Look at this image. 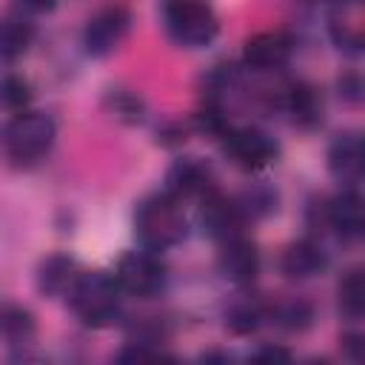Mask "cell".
I'll return each mask as SVG.
<instances>
[{"label":"cell","instance_id":"obj_1","mask_svg":"<svg viewBox=\"0 0 365 365\" xmlns=\"http://www.w3.org/2000/svg\"><path fill=\"white\" fill-rule=\"evenodd\" d=\"M134 234L148 251H168L180 245L188 234L180 200H174L165 191L145 197L134 211Z\"/></svg>","mask_w":365,"mask_h":365},{"label":"cell","instance_id":"obj_2","mask_svg":"<svg viewBox=\"0 0 365 365\" xmlns=\"http://www.w3.org/2000/svg\"><path fill=\"white\" fill-rule=\"evenodd\" d=\"M57 128L48 114L40 111H17L0 131V148L11 165H34L54 145Z\"/></svg>","mask_w":365,"mask_h":365},{"label":"cell","instance_id":"obj_3","mask_svg":"<svg viewBox=\"0 0 365 365\" xmlns=\"http://www.w3.org/2000/svg\"><path fill=\"white\" fill-rule=\"evenodd\" d=\"M68 305L74 317L88 328H106L120 314L123 291L111 274L103 271H80L74 285L68 288Z\"/></svg>","mask_w":365,"mask_h":365},{"label":"cell","instance_id":"obj_4","mask_svg":"<svg viewBox=\"0 0 365 365\" xmlns=\"http://www.w3.org/2000/svg\"><path fill=\"white\" fill-rule=\"evenodd\" d=\"M163 20L171 40L185 48L208 46L220 31V17L208 0H165Z\"/></svg>","mask_w":365,"mask_h":365},{"label":"cell","instance_id":"obj_5","mask_svg":"<svg viewBox=\"0 0 365 365\" xmlns=\"http://www.w3.org/2000/svg\"><path fill=\"white\" fill-rule=\"evenodd\" d=\"M123 294L148 299L157 297L165 285V265L157 257V251H125L117 259V268L111 274Z\"/></svg>","mask_w":365,"mask_h":365},{"label":"cell","instance_id":"obj_6","mask_svg":"<svg viewBox=\"0 0 365 365\" xmlns=\"http://www.w3.org/2000/svg\"><path fill=\"white\" fill-rule=\"evenodd\" d=\"M222 143H225V154L242 171H262L277 160V143L262 128H254V125L225 128Z\"/></svg>","mask_w":365,"mask_h":365},{"label":"cell","instance_id":"obj_7","mask_svg":"<svg viewBox=\"0 0 365 365\" xmlns=\"http://www.w3.org/2000/svg\"><path fill=\"white\" fill-rule=\"evenodd\" d=\"M128 29H131V11L125 6H106V9H100L88 20V26H86V34H83L86 51L94 54V57L111 54L125 40Z\"/></svg>","mask_w":365,"mask_h":365},{"label":"cell","instance_id":"obj_8","mask_svg":"<svg viewBox=\"0 0 365 365\" xmlns=\"http://www.w3.org/2000/svg\"><path fill=\"white\" fill-rule=\"evenodd\" d=\"M245 222H248V220H245V214H242L237 197H225V194H220L217 188L202 197V205H200V225H202V231H205L208 237H214V240H220V242H222V240H231V237L242 234Z\"/></svg>","mask_w":365,"mask_h":365},{"label":"cell","instance_id":"obj_9","mask_svg":"<svg viewBox=\"0 0 365 365\" xmlns=\"http://www.w3.org/2000/svg\"><path fill=\"white\" fill-rule=\"evenodd\" d=\"M208 191H214V174L211 168L197 160V157H182L177 160L168 174H165V194H171L174 200H191V197H205Z\"/></svg>","mask_w":365,"mask_h":365},{"label":"cell","instance_id":"obj_10","mask_svg":"<svg viewBox=\"0 0 365 365\" xmlns=\"http://www.w3.org/2000/svg\"><path fill=\"white\" fill-rule=\"evenodd\" d=\"M220 271L234 285H251L259 274V251L242 234L220 242Z\"/></svg>","mask_w":365,"mask_h":365},{"label":"cell","instance_id":"obj_11","mask_svg":"<svg viewBox=\"0 0 365 365\" xmlns=\"http://www.w3.org/2000/svg\"><path fill=\"white\" fill-rule=\"evenodd\" d=\"M288 57H291V37L282 34V31H259L242 48L245 66L257 68V71L282 68L288 63Z\"/></svg>","mask_w":365,"mask_h":365},{"label":"cell","instance_id":"obj_12","mask_svg":"<svg viewBox=\"0 0 365 365\" xmlns=\"http://www.w3.org/2000/svg\"><path fill=\"white\" fill-rule=\"evenodd\" d=\"M322 220L342 240H356L362 234V200H359V194L354 188H345L342 194L331 197L322 205Z\"/></svg>","mask_w":365,"mask_h":365},{"label":"cell","instance_id":"obj_13","mask_svg":"<svg viewBox=\"0 0 365 365\" xmlns=\"http://www.w3.org/2000/svg\"><path fill=\"white\" fill-rule=\"evenodd\" d=\"M328 168L348 188H354L362 180V140H359V134H339L331 143Z\"/></svg>","mask_w":365,"mask_h":365},{"label":"cell","instance_id":"obj_14","mask_svg":"<svg viewBox=\"0 0 365 365\" xmlns=\"http://www.w3.org/2000/svg\"><path fill=\"white\" fill-rule=\"evenodd\" d=\"M325 262H328V257H325L322 245L314 240H297L279 257V268L288 279H311L325 268Z\"/></svg>","mask_w":365,"mask_h":365},{"label":"cell","instance_id":"obj_15","mask_svg":"<svg viewBox=\"0 0 365 365\" xmlns=\"http://www.w3.org/2000/svg\"><path fill=\"white\" fill-rule=\"evenodd\" d=\"M268 302L259 294H237L225 305V328L231 334H254L268 319Z\"/></svg>","mask_w":365,"mask_h":365},{"label":"cell","instance_id":"obj_16","mask_svg":"<svg viewBox=\"0 0 365 365\" xmlns=\"http://www.w3.org/2000/svg\"><path fill=\"white\" fill-rule=\"evenodd\" d=\"M34 40V23L20 11H6L0 17V60H17L29 51Z\"/></svg>","mask_w":365,"mask_h":365},{"label":"cell","instance_id":"obj_17","mask_svg":"<svg viewBox=\"0 0 365 365\" xmlns=\"http://www.w3.org/2000/svg\"><path fill=\"white\" fill-rule=\"evenodd\" d=\"M77 277H80V268H77V262H74L71 257L51 254L48 259L40 262L37 285H40V291L48 294V297H66Z\"/></svg>","mask_w":365,"mask_h":365},{"label":"cell","instance_id":"obj_18","mask_svg":"<svg viewBox=\"0 0 365 365\" xmlns=\"http://www.w3.org/2000/svg\"><path fill=\"white\" fill-rule=\"evenodd\" d=\"M285 108L288 114L299 123V125H311L319 120V100H317V91L305 83H294L288 91H285Z\"/></svg>","mask_w":365,"mask_h":365},{"label":"cell","instance_id":"obj_19","mask_svg":"<svg viewBox=\"0 0 365 365\" xmlns=\"http://www.w3.org/2000/svg\"><path fill=\"white\" fill-rule=\"evenodd\" d=\"M0 336L9 345H29L34 336V319L26 308H6L0 314Z\"/></svg>","mask_w":365,"mask_h":365},{"label":"cell","instance_id":"obj_20","mask_svg":"<svg viewBox=\"0 0 365 365\" xmlns=\"http://www.w3.org/2000/svg\"><path fill=\"white\" fill-rule=\"evenodd\" d=\"M336 294H339V311H342L345 317H351V319H359L362 311H365V282H362V271H359V268L348 271V274L339 279Z\"/></svg>","mask_w":365,"mask_h":365},{"label":"cell","instance_id":"obj_21","mask_svg":"<svg viewBox=\"0 0 365 365\" xmlns=\"http://www.w3.org/2000/svg\"><path fill=\"white\" fill-rule=\"evenodd\" d=\"M268 317L277 319V325H282V328H288V331H302V328H308L314 311H311V305H308L305 299L291 297V299H282V302L271 305V308H268Z\"/></svg>","mask_w":365,"mask_h":365},{"label":"cell","instance_id":"obj_22","mask_svg":"<svg viewBox=\"0 0 365 365\" xmlns=\"http://www.w3.org/2000/svg\"><path fill=\"white\" fill-rule=\"evenodd\" d=\"M31 103V86L20 74H6L0 77V106L9 111H26Z\"/></svg>","mask_w":365,"mask_h":365},{"label":"cell","instance_id":"obj_23","mask_svg":"<svg viewBox=\"0 0 365 365\" xmlns=\"http://www.w3.org/2000/svg\"><path fill=\"white\" fill-rule=\"evenodd\" d=\"M26 9H31V11H48V9H54V3L57 0H20Z\"/></svg>","mask_w":365,"mask_h":365},{"label":"cell","instance_id":"obj_24","mask_svg":"<svg viewBox=\"0 0 365 365\" xmlns=\"http://www.w3.org/2000/svg\"><path fill=\"white\" fill-rule=\"evenodd\" d=\"M257 356H265V359H288L291 354L288 351H279V348H262Z\"/></svg>","mask_w":365,"mask_h":365}]
</instances>
